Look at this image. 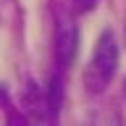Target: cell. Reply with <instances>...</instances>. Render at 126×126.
Instances as JSON below:
<instances>
[{"mask_svg": "<svg viewBox=\"0 0 126 126\" xmlns=\"http://www.w3.org/2000/svg\"><path fill=\"white\" fill-rule=\"evenodd\" d=\"M116 68H118V45H116V37L113 32L105 29L97 37V45L92 50V58L84 68V87L87 92H102L105 87L110 84V79L116 76Z\"/></svg>", "mask_w": 126, "mask_h": 126, "instance_id": "cell-1", "label": "cell"}, {"mask_svg": "<svg viewBox=\"0 0 126 126\" xmlns=\"http://www.w3.org/2000/svg\"><path fill=\"white\" fill-rule=\"evenodd\" d=\"M76 53H79V26L71 18H63L55 26V61H58V68L66 71L76 61Z\"/></svg>", "mask_w": 126, "mask_h": 126, "instance_id": "cell-2", "label": "cell"}, {"mask_svg": "<svg viewBox=\"0 0 126 126\" xmlns=\"http://www.w3.org/2000/svg\"><path fill=\"white\" fill-rule=\"evenodd\" d=\"M71 3H74V8H76V11H92L97 0H71Z\"/></svg>", "mask_w": 126, "mask_h": 126, "instance_id": "cell-3", "label": "cell"}, {"mask_svg": "<svg viewBox=\"0 0 126 126\" xmlns=\"http://www.w3.org/2000/svg\"><path fill=\"white\" fill-rule=\"evenodd\" d=\"M124 94H126V81H124Z\"/></svg>", "mask_w": 126, "mask_h": 126, "instance_id": "cell-4", "label": "cell"}]
</instances>
